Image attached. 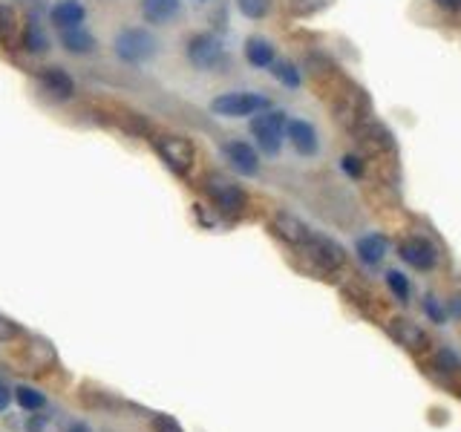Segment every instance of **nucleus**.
I'll return each mask as SVG.
<instances>
[{"instance_id": "f257e3e1", "label": "nucleus", "mask_w": 461, "mask_h": 432, "mask_svg": "<svg viewBox=\"0 0 461 432\" xmlns=\"http://www.w3.org/2000/svg\"><path fill=\"white\" fill-rule=\"evenodd\" d=\"M285 124H288L285 112H280V110H263L251 119V133L268 156L280 153L283 139H285Z\"/></svg>"}, {"instance_id": "f03ea898", "label": "nucleus", "mask_w": 461, "mask_h": 432, "mask_svg": "<svg viewBox=\"0 0 461 432\" xmlns=\"http://www.w3.org/2000/svg\"><path fill=\"white\" fill-rule=\"evenodd\" d=\"M113 47L124 64H144L156 55V38L148 29H124V32L115 35Z\"/></svg>"}, {"instance_id": "7ed1b4c3", "label": "nucleus", "mask_w": 461, "mask_h": 432, "mask_svg": "<svg viewBox=\"0 0 461 432\" xmlns=\"http://www.w3.org/2000/svg\"><path fill=\"white\" fill-rule=\"evenodd\" d=\"M211 110L225 119H245V115H257L268 110V98L259 93H225L211 101Z\"/></svg>"}, {"instance_id": "20e7f679", "label": "nucleus", "mask_w": 461, "mask_h": 432, "mask_svg": "<svg viewBox=\"0 0 461 432\" xmlns=\"http://www.w3.org/2000/svg\"><path fill=\"white\" fill-rule=\"evenodd\" d=\"M205 194L213 199V205L228 216H237L245 208V194L230 179L220 176V173H211L205 179Z\"/></svg>"}, {"instance_id": "39448f33", "label": "nucleus", "mask_w": 461, "mask_h": 432, "mask_svg": "<svg viewBox=\"0 0 461 432\" xmlns=\"http://www.w3.org/2000/svg\"><path fill=\"white\" fill-rule=\"evenodd\" d=\"M156 150L167 162L170 170L187 173V170L194 167V158H196L194 144L187 141V139H182V136H158L156 139Z\"/></svg>"}, {"instance_id": "423d86ee", "label": "nucleus", "mask_w": 461, "mask_h": 432, "mask_svg": "<svg viewBox=\"0 0 461 432\" xmlns=\"http://www.w3.org/2000/svg\"><path fill=\"white\" fill-rule=\"evenodd\" d=\"M187 58H191V64L199 69H216L222 64L225 50L213 35L202 32V35H194L191 40H187Z\"/></svg>"}, {"instance_id": "0eeeda50", "label": "nucleus", "mask_w": 461, "mask_h": 432, "mask_svg": "<svg viewBox=\"0 0 461 432\" xmlns=\"http://www.w3.org/2000/svg\"><path fill=\"white\" fill-rule=\"evenodd\" d=\"M398 254H401L403 263L412 266L415 271H429V268H436V263H438L436 245H432L429 239H424V237H410V239H403V242L398 245Z\"/></svg>"}, {"instance_id": "6e6552de", "label": "nucleus", "mask_w": 461, "mask_h": 432, "mask_svg": "<svg viewBox=\"0 0 461 432\" xmlns=\"http://www.w3.org/2000/svg\"><path fill=\"white\" fill-rule=\"evenodd\" d=\"M300 251L306 254L321 271H335L343 263V248L331 242V239H326V237H314L312 234L306 242L300 245Z\"/></svg>"}, {"instance_id": "1a4fd4ad", "label": "nucleus", "mask_w": 461, "mask_h": 432, "mask_svg": "<svg viewBox=\"0 0 461 432\" xmlns=\"http://www.w3.org/2000/svg\"><path fill=\"white\" fill-rule=\"evenodd\" d=\"M386 331L407 352H424L427 346H429V338L424 335V328L415 326L412 320H403V317H395V320H389V328Z\"/></svg>"}, {"instance_id": "9d476101", "label": "nucleus", "mask_w": 461, "mask_h": 432, "mask_svg": "<svg viewBox=\"0 0 461 432\" xmlns=\"http://www.w3.org/2000/svg\"><path fill=\"white\" fill-rule=\"evenodd\" d=\"M285 136L288 141H292V148L300 153V156H314L317 153V130L309 124V122H303V119H294V122H288L285 124Z\"/></svg>"}, {"instance_id": "9b49d317", "label": "nucleus", "mask_w": 461, "mask_h": 432, "mask_svg": "<svg viewBox=\"0 0 461 432\" xmlns=\"http://www.w3.org/2000/svg\"><path fill=\"white\" fill-rule=\"evenodd\" d=\"M225 156H228L230 167L245 173V176H254V173L259 170L257 150L251 148V144H245V141H230V144H225Z\"/></svg>"}, {"instance_id": "f8f14e48", "label": "nucleus", "mask_w": 461, "mask_h": 432, "mask_svg": "<svg viewBox=\"0 0 461 432\" xmlns=\"http://www.w3.org/2000/svg\"><path fill=\"white\" fill-rule=\"evenodd\" d=\"M271 230H274V234H277L283 242L294 245V248H300V245L312 237V230H309L306 225H303L300 220H294V216H288V213H280L277 220L271 222Z\"/></svg>"}, {"instance_id": "ddd939ff", "label": "nucleus", "mask_w": 461, "mask_h": 432, "mask_svg": "<svg viewBox=\"0 0 461 432\" xmlns=\"http://www.w3.org/2000/svg\"><path fill=\"white\" fill-rule=\"evenodd\" d=\"M182 12V0H141V14L144 21L153 26L170 23Z\"/></svg>"}, {"instance_id": "4468645a", "label": "nucleus", "mask_w": 461, "mask_h": 432, "mask_svg": "<svg viewBox=\"0 0 461 432\" xmlns=\"http://www.w3.org/2000/svg\"><path fill=\"white\" fill-rule=\"evenodd\" d=\"M61 47L72 55H90L95 50V38L84 26L61 29Z\"/></svg>"}, {"instance_id": "2eb2a0df", "label": "nucleus", "mask_w": 461, "mask_h": 432, "mask_svg": "<svg viewBox=\"0 0 461 432\" xmlns=\"http://www.w3.org/2000/svg\"><path fill=\"white\" fill-rule=\"evenodd\" d=\"M84 18H86V9L78 4V0H61V4H55V9H52V23L58 29L81 26Z\"/></svg>"}, {"instance_id": "dca6fc26", "label": "nucleus", "mask_w": 461, "mask_h": 432, "mask_svg": "<svg viewBox=\"0 0 461 432\" xmlns=\"http://www.w3.org/2000/svg\"><path fill=\"white\" fill-rule=\"evenodd\" d=\"M41 84L47 86V90L58 98H69L72 93H76V84H72V78L67 76L64 69L58 67H47L41 72Z\"/></svg>"}, {"instance_id": "f3484780", "label": "nucleus", "mask_w": 461, "mask_h": 432, "mask_svg": "<svg viewBox=\"0 0 461 432\" xmlns=\"http://www.w3.org/2000/svg\"><path fill=\"white\" fill-rule=\"evenodd\" d=\"M355 248H357V256L364 259L366 266H378L381 259L386 256L389 245H386V239L381 234H369V237H360Z\"/></svg>"}, {"instance_id": "a211bd4d", "label": "nucleus", "mask_w": 461, "mask_h": 432, "mask_svg": "<svg viewBox=\"0 0 461 432\" xmlns=\"http://www.w3.org/2000/svg\"><path fill=\"white\" fill-rule=\"evenodd\" d=\"M245 58H249V64L259 67V69H268L274 61H277V55H274V47L266 40V38H251L245 43Z\"/></svg>"}, {"instance_id": "6ab92c4d", "label": "nucleus", "mask_w": 461, "mask_h": 432, "mask_svg": "<svg viewBox=\"0 0 461 432\" xmlns=\"http://www.w3.org/2000/svg\"><path fill=\"white\" fill-rule=\"evenodd\" d=\"M12 395L21 403V410H26V412H41L43 407H47L43 392H38V389H32V386H14Z\"/></svg>"}, {"instance_id": "aec40b11", "label": "nucleus", "mask_w": 461, "mask_h": 432, "mask_svg": "<svg viewBox=\"0 0 461 432\" xmlns=\"http://www.w3.org/2000/svg\"><path fill=\"white\" fill-rule=\"evenodd\" d=\"M26 355L29 360H32V369H43V366H52L55 364V349L50 343H43V340H32L26 346Z\"/></svg>"}, {"instance_id": "412c9836", "label": "nucleus", "mask_w": 461, "mask_h": 432, "mask_svg": "<svg viewBox=\"0 0 461 432\" xmlns=\"http://www.w3.org/2000/svg\"><path fill=\"white\" fill-rule=\"evenodd\" d=\"M268 69L274 72V78L283 81L285 86H300V72H297L294 64H288V61H274Z\"/></svg>"}, {"instance_id": "4be33fe9", "label": "nucleus", "mask_w": 461, "mask_h": 432, "mask_svg": "<svg viewBox=\"0 0 461 432\" xmlns=\"http://www.w3.org/2000/svg\"><path fill=\"white\" fill-rule=\"evenodd\" d=\"M237 6H240V12L245 14V18L259 21V18H266V14H268L271 0H237Z\"/></svg>"}, {"instance_id": "5701e85b", "label": "nucleus", "mask_w": 461, "mask_h": 432, "mask_svg": "<svg viewBox=\"0 0 461 432\" xmlns=\"http://www.w3.org/2000/svg\"><path fill=\"white\" fill-rule=\"evenodd\" d=\"M23 47L29 52H47L50 50V40H47V35H43L38 26H29L26 32H23Z\"/></svg>"}, {"instance_id": "b1692460", "label": "nucleus", "mask_w": 461, "mask_h": 432, "mask_svg": "<svg viewBox=\"0 0 461 432\" xmlns=\"http://www.w3.org/2000/svg\"><path fill=\"white\" fill-rule=\"evenodd\" d=\"M386 285L393 288V294H395L401 302H407V297H410V283H407V277H403L401 271H389V274H386Z\"/></svg>"}, {"instance_id": "393cba45", "label": "nucleus", "mask_w": 461, "mask_h": 432, "mask_svg": "<svg viewBox=\"0 0 461 432\" xmlns=\"http://www.w3.org/2000/svg\"><path fill=\"white\" fill-rule=\"evenodd\" d=\"M153 429L156 432H185L176 424V418H170V415H153Z\"/></svg>"}, {"instance_id": "a878e982", "label": "nucleus", "mask_w": 461, "mask_h": 432, "mask_svg": "<svg viewBox=\"0 0 461 432\" xmlns=\"http://www.w3.org/2000/svg\"><path fill=\"white\" fill-rule=\"evenodd\" d=\"M12 32H14V14L6 6H0V40H6Z\"/></svg>"}, {"instance_id": "bb28decb", "label": "nucleus", "mask_w": 461, "mask_h": 432, "mask_svg": "<svg viewBox=\"0 0 461 432\" xmlns=\"http://www.w3.org/2000/svg\"><path fill=\"white\" fill-rule=\"evenodd\" d=\"M18 338V326H14L9 317L0 314V343H6V340H14Z\"/></svg>"}, {"instance_id": "cd10ccee", "label": "nucleus", "mask_w": 461, "mask_h": 432, "mask_svg": "<svg viewBox=\"0 0 461 432\" xmlns=\"http://www.w3.org/2000/svg\"><path fill=\"white\" fill-rule=\"evenodd\" d=\"M424 309H427V314H429V320H432V323H444V317H447V314H444V309L436 302V297H427V300H424Z\"/></svg>"}, {"instance_id": "c85d7f7f", "label": "nucleus", "mask_w": 461, "mask_h": 432, "mask_svg": "<svg viewBox=\"0 0 461 432\" xmlns=\"http://www.w3.org/2000/svg\"><path fill=\"white\" fill-rule=\"evenodd\" d=\"M343 170L349 173V176H360V173H364V165H360V158L357 156H343Z\"/></svg>"}, {"instance_id": "c756f323", "label": "nucleus", "mask_w": 461, "mask_h": 432, "mask_svg": "<svg viewBox=\"0 0 461 432\" xmlns=\"http://www.w3.org/2000/svg\"><path fill=\"white\" fill-rule=\"evenodd\" d=\"M9 403H12V386L4 378H0V412H6Z\"/></svg>"}, {"instance_id": "7c9ffc66", "label": "nucleus", "mask_w": 461, "mask_h": 432, "mask_svg": "<svg viewBox=\"0 0 461 432\" xmlns=\"http://www.w3.org/2000/svg\"><path fill=\"white\" fill-rule=\"evenodd\" d=\"M43 427H47V418H43V415H32V418H29V424H26V432H43Z\"/></svg>"}, {"instance_id": "2f4dec72", "label": "nucleus", "mask_w": 461, "mask_h": 432, "mask_svg": "<svg viewBox=\"0 0 461 432\" xmlns=\"http://www.w3.org/2000/svg\"><path fill=\"white\" fill-rule=\"evenodd\" d=\"M436 6H441L447 12H461V0H436Z\"/></svg>"}, {"instance_id": "473e14b6", "label": "nucleus", "mask_w": 461, "mask_h": 432, "mask_svg": "<svg viewBox=\"0 0 461 432\" xmlns=\"http://www.w3.org/2000/svg\"><path fill=\"white\" fill-rule=\"evenodd\" d=\"M67 432H93L90 427H86L84 421H72L69 427H67Z\"/></svg>"}, {"instance_id": "72a5a7b5", "label": "nucleus", "mask_w": 461, "mask_h": 432, "mask_svg": "<svg viewBox=\"0 0 461 432\" xmlns=\"http://www.w3.org/2000/svg\"><path fill=\"white\" fill-rule=\"evenodd\" d=\"M450 309H453V314H456V317H461V297H453Z\"/></svg>"}]
</instances>
